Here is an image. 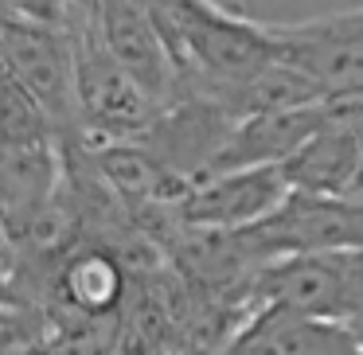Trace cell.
<instances>
[{"label":"cell","mask_w":363,"mask_h":355,"mask_svg":"<svg viewBox=\"0 0 363 355\" xmlns=\"http://www.w3.org/2000/svg\"><path fill=\"white\" fill-rule=\"evenodd\" d=\"M254 305L363 332V250L293 254L262 266L250 281Z\"/></svg>","instance_id":"6da1fadb"},{"label":"cell","mask_w":363,"mask_h":355,"mask_svg":"<svg viewBox=\"0 0 363 355\" xmlns=\"http://www.w3.org/2000/svg\"><path fill=\"white\" fill-rule=\"evenodd\" d=\"M289 196L293 191L281 168L219 172L191 184L188 196L176 203V222L199 230H246L269 219Z\"/></svg>","instance_id":"277c9868"},{"label":"cell","mask_w":363,"mask_h":355,"mask_svg":"<svg viewBox=\"0 0 363 355\" xmlns=\"http://www.w3.org/2000/svg\"><path fill=\"white\" fill-rule=\"evenodd\" d=\"M320 102L297 106V110L254 113V118L235 121V129L227 137V149L219 152L211 176L242 172V168H281L320 129Z\"/></svg>","instance_id":"8992f818"},{"label":"cell","mask_w":363,"mask_h":355,"mask_svg":"<svg viewBox=\"0 0 363 355\" xmlns=\"http://www.w3.org/2000/svg\"><path fill=\"white\" fill-rule=\"evenodd\" d=\"M74 0H0V12L9 16H24V20H40V24H67Z\"/></svg>","instance_id":"9c48e42d"},{"label":"cell","mask_w":363,"mask_h":355,"mask_svg":"<svg viewBox=\"0 0 363 355\" xmlns=\"http://www.w3.org/2000/svg\"><path fill=\"white\" fill-rule=\"evenodd\" d=\"M277 59L305 74L324 98L363 90V4L301 24H269Z\"/></svg>","instance_id":"3957f363"},{"label":"cell","mask_w":363,"mask_h":355,"mask_svg":"<svg viewBox=\"0 0 363 355\" xmlns=\"http://www.w3.org/2000/svg\"><path fill=\"white\" fill-rule=\"evenodd\" d=\"M219 355H363V336L355 328L262 305L238 324Z\"/></svg>","instance_id":"5b68a950"},{"label":"cell","mask_w":363,"mask_h":355,"mask_svg":"<svg viewBox=\"0 0 363 355\" xmlns=\"http://www.w3.org/2000/svg\"><path fill=\"white\" fill-rule=\"evenodd\" d=\"M347 199H359V203H363V157H359V168H355L352 188H347Z\"/></svg>","instance_id":"30bf717a"},{"label":"cell","mask_w":363,"mask_h":355,"mask_svg":"<svg viewBox=\"0 0 363 355\" xmlns=\"http://www.w3.org/2000/svg\"><path fill=\"white\" fill-rule=\"evenodd\" d=\"M48 336H51V324L40 308L0 300V355H28Z\"/></svg>","instance_id":"ba28073f"},{"label":"cell","mask_w":363,"mask_h":355,"mask_svg":"<svg viewBox=\"0 0 363 355\" xmlns=\"http://www.w3.org/2000/svg\"><path fill=\"white\" fill-rule=\"evenodd\" d=\"M238 238L258 269L293 254L363 250V203L347 196L293 191L269 219L238 230Z\"/></svg>","instance_id":"7a4b0ae2"},{"label":"cell","mask_w":363,"mask_h":355,"mask_svg":"<svg viewBox=\"0 0 363 355\" xmlns=\"http://www.w3.org/2000/svg\"><path fill=\"white\" fill-rule=\"evenodd\" d=\"M359 336H363V332H359Z\"/></svg>","instance_id":"8fae6325"},{"label":"cell","mask_w":363,"mask_h":355,"mask_svg":"<svg viewBox=\"0 0 363 355\" xmlns=\"http://www.w3.org/2000/svg\"><path fill=\"white\" fill-rule=\"evenodd\" d=\"M363 157V137L352 129H340L324 121L320 110V129L293 152L281 164L289 191H305V196H347L355 180V168Z\"/></svg>","instance_id":"52a82bcc"}]
</instances>
